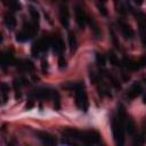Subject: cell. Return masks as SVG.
Listing matches in <instances>:
<instances>
[{"label":"cell","mask_w":146,"mask_h":146,"mask_svg":"<svg viewBox=\"0 0 146 146\" xmlns=\"http://www.w3.org/2000/svg\"><path fill=\"white\" fill-rule=\"evenodd\" d=\"M3 23L9 30H14V27L16 26V18L11 14H6L3 17Z\"/></svg>","instance_id":"obj_15"},{"label":"cell","mask_w":146,"mask_h":146,"mask_svg":"<svg viewBox=\"0 0 146 146\" xmlns=\"http://www.w3.org/2000/svg\"><path fill=\"white\" fill-rule=\"evenodd\" d=\"M63 87L64 88H68V89L74 91L76 106L81 111H87L88 110V97H87V92H86L84 83L83 82H81V81L68 82L67 84H64Z\"/></svg>","instance_id":"obj_2"},{"label":"cell","mask_w":146,"mask_h":146,"mask_svg":"<svg viewBox=\"0 0 146 146\" xmlns=\"http://www.w3.org/2000/svg\"><path fill=\"white\" fill-rule=\"evenodd\" d=\"M30 15L32 17V22L36 25H39V21H40V15L38 13L36 9H34L33 7H30Z\"/></svg>","instance_id":"obj_16"},{"label":"cell","mask_w":146,"mask_h":146,"mask_svg":"<svg viewBox=\"0 0 146 146\" xmlns=\"http://www.w3.org/2000/svg\"><path fill=\"white\" fill-rule=\"evenodd\" d=\"M74 14H75V21H76L78 25L82 29V27L86 25L87 18H88V15H87V13H86L83 6L76 3V5L74 6Z\"/></svg>","instance_id":"obj_6"},{"label":"cell","mask_w":146,"mask_h":146,"mask_svg":"<svg viewBox=\"0 0 146 146\" xmlns=\"http://www.w3.org/2000/svg\"><path fill=\"white\" fill-rule=\"evenodd\" d=\"M1 41H2V34L0 33V42H1Z\"/></svg>","instance_id":"obj_24"},{"label":"cell","mask_w":146,"mask_h":146,"mask_svg":"<svg viewBox=\"0 0 146 146\" xmlns=\"http://www.w3.org/2000/svg\"><path fill=\"white\" fill-rule=\"evenodd\" d=\"M141 92H143V87H141V84H140L139 82H135V83L128 89L127 96H128V98L133 99V98H137Z\"/></svg>","instance_id":"obj_9"},{"label":"cell","mask_w":146,"mask_h":146,"mask_svg":"<svg viewBox=\"0 0 146 146\" xmlns=\"http://www.w3.org/2000/svg\"><path fill=\"white\" fill-rule=\"evenodd\" d=\"M13 10H19L21 6H19V2L18 0H3Z\"/></svg>","instance_id":"obj_17"},{"label":"cell","mask_w":146,"mask_h":146,"mask_svg":"<svg viewBox=\"0 0 146 146\" xmlns=\"http://www.w3.org/2000/svg\"><path fill=\"white\" fill-rule=\"evenodd\" d=\"M135 2H136L137 5H143V3H144V0H135Z\"/></svg>","instance_id":"obj_23"},{"label":"cell","mask_w":146,"mask_h":146,"mask_svg":"<svg viewBox=\"0 0 146 146\" xmlns=\"http://www.w3.org/2000/svg\"><path fill=\"white\" fill-rule=\"evenodd\" d=\"M121 63L128 70H130V71H137V70H139L140 67H143L145 65V58L143 57L139 60H135V59H130V58H124Z\"/></svg>","instance_id":"obj_8"},{"label":"cell","mask_w":146,"mask_h":146,"mask_svg":"<svg viewBox=\"0 0 146 146\" xmlns=\"http://www.w3.org/2000/svg\"><path fill=\"white\" fill-rule=\"evenodd\" d=\"M59 21H60V23L65 26V27H67L68 26V22H70V14H68V9H67V7L66 6H60V8H59Z\"/></svg>","instance_id":"obj_13"},{"label":"cell","mask_w":146,"mask_h":146,"mask_svg":"<svg viewBox=\"0 0 146 146\" xmlns=\"http://www.w3.org/2000/svg\"><path fill=\"white\" fill-rule=\"evenodd\" d=\"M119 27H120V31H121V33L123 34L124 38H127V39H132V38H133L135 32H133V30L130 27L129 24H127V23L123 22V21H119Z\"/></svg>","instance_id":"obj_10"},{"label":"cell","mask_w":146,"mask_h":146,"mask_svg":"<svg viewBox=\"0 0 146 146\" xmlns=\"http://www.w3.org/2000/svg\"><path fill=\"white\" fill-rule=\"evenodd\" d=\"M51 46H52L54 50H55L59 56H62V52L64 51V42H63L62 38L58 36V35L51 36Z\"/></svg>","instance_id":"obj_12"},{"label":"cell","mask_w":146,"mask_h":146,"mask_svg":"<svg viewBox=\"0 0 146 146\" xmlns=\"http://www.w3.org/2000/svg\"><path fill=\"white\" fill-rule=\"evenodd\" d=\"M62 132L65 136H67L68 138L79 139L83 144H87V145H97V144H100V141H102L100 135L96 130L80 131V130H76L73 128H65V129H63Z\"/></svg>","instance_id":"obj_1"},{"label":"cell","mask_w":146,"mask_h":146,"mask_svg":"<svg viewBox=\"0 0 146 146\" xmlns=\"http://www.w3.org/2000/svg\"><path fill=\"white\" fill-rule=\"evenodd\" d=\"M50 46H51V36H49V35L41 36L36 42H34V44L32 47V54H33V56L36 57L41 52L47 51Z\"/></svg>","instance_id":"obj_5"},{"label":"cell","mask_w":146,"mask_h":146,"mask_svg":"<svg viewBox=\"0 0 146 146\" xmlns=\"http://www.w3.org/2000/svg\"><path fill=\"white\" fill-rule=\"evenodd\" d=\"M96 60H97V63L99 64V65H105V63H106V57L103 55V54H97L96 55Z\"/></svg>","instance_id":"obj_21"},{"label":"cell","mask_w":146,"mask_h":146,"mask_svg":"<svg viewBox=\"0 0 146 146\" xmlns=\"http://www.w3.org/2000/svg\"><path fill=\"white\" fill-rule=\"evenodd\" d=\"M38 32V25L32 23H24L22 30L19 32H17L16 34V40L19 42H25L30 39L33 38V35Z\"/></svg>","instance_id":"obj_4"},{"label":"cell","mask_w":146,"mask_h":146,"mask_svg":"<svg viewBox=\"0 0 146 146\" xmlns=\"http://www.w3.org/2000/svg\"><path fill=\"white\" fill-rule=\"evenodd\" d=\"M14 63V57L10 52H2L0 54V67L9 66Z\"/></svg>","instance_id":"obj_14"},{"label":"cell","mask_w":146,"mask_h":146,"mask_svg":"<svg viewBox=\"0 0 146 146\" xmlns=\"http://www.w3.org/2000/svg\"><path fill=\"white\" fill-rule=\"evenodd\" d=\"M125 113L121 110L117 117L112 120V132L116 145H122L124 143V125H123V117Z\"/></svg>","instance_id":"obj_3"},{"label":"cell","mask_w":146,"mask_h":146,"mask_svg":"<svg viewBox=\"0 0 146 146\" xmlns=\"http://www.w3.org/2000/svg\"><path fill=\"white\" fill-rule=\"evenodd\" d=\"M57 94L56 90H51L49 88H39L36 90H34L31 96L38 99H49V98H54V96Z\"/></svg>","instance_id":"obj_7"},{"label":"cell","mask_w":146,"mask_h":146,"mask_svg":"<svg viewBox=\"0 0 146 146\" xmlns=\"http://www.w3.org/2000/svg\"><path fill=\"white\" fill-rule=\"evenodd\" d=\"M108 58H110V62L113 64V65H116V66H120L122 63L119 60V58L116 57V55H114L113 52H110V56H108Z\"/></svg>","instance_id":"obj_20"},{"label":"cell","mask_w":146,"mask_h":146,"mask_svg":"<svg viewBox=\"0 0 146 146\" xmlns=\"http://www.w3.org/2000/svg\"><path fill=\"white\" fill-rule=\"evenodd\" d=\"M98 7H99V11H100V13H102V14H103L104 16H106V15H107V11H106V9H105V7H104L103 5H102V6L99 5Z\"/></svg>","instance_id":"obj_22"},{"label":"cell","mask_w":146,"mask_h":146,"mask_svg":"<svg viewBox=\"0 0 146 146\" xmlns=\"http://www.w3.org/2000/svg\"><path fill=\"white\" fill-rule=\"evenodd\" d=\"M18 66H19V68L25 70V71H30V70L33 68V64H32L30 60H22Z\"/></svg>","instance_id":"obj_19"},{"label":"cell","mask_w":146,"mask_h":146,"mask_svg":"<svg viewBox=\"0 0 146 146\" xmlns=\"http://www.w3.org/2000/svg\"><path fill=\"white\" fill-rule=\"evenodd\" d=\"M36 135H38V138H39L43 144H46V145H55V144H56V138H55L52 135L48 133V132L38 131Z\"/></svg>","instance_id":"obj_11"},{"label":"cell","mask_w":146,"mask_h":146,"mask_svg":"<svg viewBox=\"0 0 146 146\" xmlns=\"http://www.w3.org/2000/svg\"><path fill=\"white\" fill-rule=\"evenodd\" d=\"M68 42H70L71 50L72 51L75 50V48H76V38H75L74 33H72V32H70V34H68Z\"/></svg>","instance_id":"obj_18"},{"label":"cell","mask_w":146,"mask_h":146,"mask_svg":"<svg viewBox=\"0 0 146 146\" xmlns=\"http://www.w3.org/2000/svg\"><path fill=\"white\" fill-rule=\"evenodd\" d=\"M0 100H1V98H0ZM0 104H1V102H0Z\"/></svg>","instance_id":"obj_25"}]
</instances>
